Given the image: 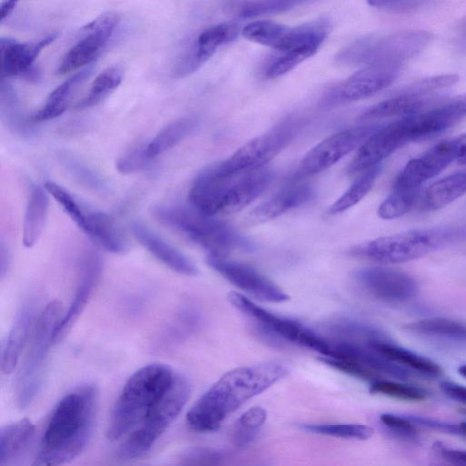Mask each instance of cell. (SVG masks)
Wrapping results in <instances>:
<instances>
[{"instance_id": "obj_59", "label": "cell", "mask_w": 466, "mask_h": 466, "mask_svg": "<svg viewBox=\"0 0 466 466\" xmlns=\"http://www.w3.org/2000/svg\"><path fill=\"white\" fill-rule=\"evenodd\" d=\"M458 371L459 373L463 376L464 378H466V364L464 365H461L459 369H458Z\"/></svg>"}, {"instance_id": "obj_57", "label": "cell", "mask_w": 466, "mask_h": 466, "mask_svg": "<svg viewBox=\"0 0 466 466\" xmlns=\"http://www.w3.org/2000/svg\"><path fill=\"white\" fill-rule=\"evenodd\" d=\"M458 163L461 165H466V134H465V143H464L463 152H462V155H461V158L459 159Z\"/></svg>"}, {"instance_id": "obj_41", "label": "cell", "mask_w": 466, "mask_h": 466, "mask_svg": "<svg viewBox=\"0 0 466 466\" xmlns=\"http://www.w3.org/2000/svg\"><path fill=\"white\" fill-rule=\"evenodd\" d=\"M370 391L372 394H380L408 401L424 400L428 396V392L420 387L380 379L370 382Z\"/></svg>"}, {"instance_id": "obj_10", "label": "cell", "mask_w": 466, "mask_h": 466, "mask_svg": "<svg viewBox=\"0 0 466 466\" xmlns=\"http://www.w3.org/2000/svg\"><path fill=\"white\" fill-rule=\"evenodd\" d=\"M228 299L235 308L254 319L263 332L317 351L321 356L329 354V340L300 322L276 315L238 292L228 293Z\"/></svg>"}, {"instance_id": "obj_21", "label": "cell", "mask_w": 466, "mask_h": 466, "mask_svg": "<svg viewBox=\"0 0 466 466\" xmlns=\"http://www.w3.org/2000/svg\"><path fill=\"white\" fill-rule=\"evenodd\" d=\"M56 34H51L35 43H20L12 38L0 40V58L2 78L23 76L28 80H36L39 72L34 67V62L42 50L50 45Z\"/></svg>"}, {"instance_id": "obj_46", "label": "cell", "mask_w": 466, "mask_h": 466, "mask_svg": "<svg viewBox=\"0 0 466 466\" xmlns=\"http://www.w3.org/2000/svg\"><path fill=\"white\" fill-rule=\"evenodd\" d=\"M64 159L69 172L81 183L96 191L106 190V184L102 177L88 166L70 156H65Z\"/></svg>"}, {"instance_id": "obj_25", "label": "cell", "mask_w": 466, "mask_h": 466, "mask_svg": "<svg viewBox=\"0 0 466 466\" xmlns=\"http://www.w3.org/2000/svg\"><path fill=\"white\" fill-rule=\"evenodd\" d=\"M131 230L141 245L170 269L185 276L198 275V268L187 256L147 226L135 221L131 225Z\"/></svg>"}, {"instance_id": "obj_47", "label": "cell", "mask_w": 466, "mask_h": 466, "mask_svg": "<svg viewBox=\"0 0 466 466\" xmlns=\"http://www.w3.org/2000/svg\"><path fill=\"white\" fill-rule=\"evenodd\" d=\"M147 145H137L126 151L116 161V169L122 174H129L143 169L150 158L146 152Z\"/></svg>"}, {"instance_id": "obj_33", "label": "cell", "mask_w": 466, "mask_h": 466, "mask_svg": "<svg viewBox=\"0 0 466 466\" xmlns=\"http://www.w3.org/2000/svg\"><path fill=\"white\" fill-rule=\"evenodd\" d=\"M198 124L194 116H181L158 131V133L147 144L146 152L152 159L171 149L188 136Z\"/></svg>"}, {"instance_id": "obj_11", "label": "cell", "mask_w": 466, "mask_h": 466, "mask_svg": "<svg viewBox=\"0 0 466 466\" xmlns=\"http://www.w3.org/2000/svg\"><path fill=\"white\" fill-rule=\"evenodd\" d=\"M329 31L325 20H318L289 27L277 54L270 58L264 69L267 78L281 76L319 50Z\"/></svg>"}, {"instance_id": "obj_7", "label": "cell", "mask_w": 466, "mask_h": 466, "mask_svg": "<svg viewBox=\"0 0 466 466\" xmlns=\"http://www.w3.org/2000/svg\"><path fill=\"white\" fill-rule=\"evenodd\" d=\"M425 30H405L383 36L361 37L342 49L337 61L342 65L397 64L416 56L432 41Z\"/></svg>"}, {"instance_id": "obj_53", "label": "cell", "mask_w": 466, "mask_h": 466, "mask_svg": "<svg viewBox=\"0 0 466 466\" xmlns=\"http://www.w3.org/2000/svg\"><path fill=\"white\" fill-rule=\"evenodd\" d=\"M442 392L450 399L466 405V387L452 381L441 383Z\"/></svg>"}, {"instance_id": "obj_14", "label": "cell", "mask_w": 466, "mask_h": 466, "mask_svg": "<svg viewBox=\"0 0 466 466\" xmlns=\"http://www.w3.org/2000/svg\"><path fill=\"white\" fill-rule=\"evenodd\" d=\"M414 141L407 116L386 126H380L360 147L348 167V173L359 174L390 157L397 149Z\"/></svg>"}, {"instance_id": "obj_6", "label": "cell", "mask_w": 466, "mask_h": 466, "mask_svg": "<svg viewBox=\"0 0 466 466\" xmlns=\"http://www.w3.org/2000/svg\"><path fill=\"white\" fill-rule=\"evenodd\" d=\"M190 392L188 380L177 373L162 398L142 421L121 440L117 456L122 460H133L145 455L180 413Z\"/></svg>"}, {"instance_id": "obj_49", "label": "cell", "mask_w": 466, "mask_h": 466, "mask_svg": "<svg viewBox=\"0 0 466 466\" xmlns=\"http://www.w3.org/2000/svg\"><path fill=\"white\" fill-rule=\"evenodd\" d=\"M266 420L267 411L264 408L252 407L238 418L235 429L257 435Z\"/></svg>"}, {"instance_id": "obj_43", "label": "cell", "mask_w": 466, "mask_h": 466, "mask_svg": "<svg viewBox=\"0 0 466 466\" xmlns=\"http://www.w3.org/2000/svg\"><path fill=\"white\" fill-rule=\"evenodd\" d=\"M307 0H249L240 5L238 15L254 18L292 9Z\"/></svg>"}, {"instance_id": "obj_30", "label": "cell", "mask_w": 466, "mask_h": 466, "mask_svg": "<svg viewBox=\"0 0 466 466\" xmlns=\"http://www.w3.org/2000/svg\"><path fill=\"white\" fill-rule=\"evenodd\" d=\"M48 195L45 187H31L23 225V243L26 248L35 246L43 232L48 214Z\"/></svg>"}, {"instance_id": "obj_27", "label": "cell", "mask_w": 466, "mask_h": 466, "mask_svg": "<svg viewBox=\"0 0 466 466\" xmlns=\"http://www.w3.org/2000/svg\"><path fill=\"white\" fill-rule=\"evenodd\" d=\"M83 231L107 251L124 254L128 243L114 219L107 214L86 210V222Z\"/></svg>"}, {"instance_id": "obj_2", "label": "cell", "mask_w": 466, "mask_h": 466, "mask_svg": "<svg viewBox=\"0 0 466 466\" xmlns=\"http://www.w3.org/2000/svg\"><path fill=\"white\" fill-rule=\"evenodd\" d=\"M98 390L82 384L66 394L53 410L33 465H61L86 448L95 426Z\"/></svg>"}, {"instance_id": "obj_40", "label": "cell", "mask_w": 466, "mask_h": 466, "mask_svg": "<svg viewBox=\"0 0 466 466\" xmlns=\"http://www.w3.org/2000/svg\"><path fill=\"white\" fill-rule=\"evenodd\" d=\"M300 428L314 434L360 441L368 440L374 433L371 427L362 424H302Z\"/></svg>"}, {"instance_id": "obj_5", "label": "cell", "mask_w": 466, "mask_h": 466, "mask_svg": "<svg viewBox=\"0 0 466 466\" xmlns=\"http://www.w3.org/2000/svg\"><path fill=\"white\" fill-rule=\"evenodd\" d=\"M465 240L466 221L380 237L355 247L351 254L381 264H397Z\"/></svg>"}, {"instance_id": "obj_44", "label": "cell", "mask_w": 466, "mask_h": 466, "mask_svg": "<svg viewBox=\"0 0 466 466\" xmlns=\"http://www.w3.org/2000/svg\"><path fill=\"white\" fill-rule=\"evenodd\" d=\"M380 420L393 436L402 441H416L419 439L417 425L406 415L383 413Z\"/></svg>"}, {"instance_id": "obj_16", "label": "cell", "mask_w": 466, "mask_h": 466, "mask_svg": "<svg viewBox=\"0 0 466 466\" xmlns=\"http://www.w3.org/2000/svg\"><path fill=\"white\" fill-rule=\"evenodd\" d=\"M118 23V14L108 12L86 24L77 42L63 57L57 73L66 74L93 62L108 43Z\"/></svg>"}, {"instance_id": "obj_3", "label": "cell", "mask_w": 466, "mask_h": 466, "mask_svg": "<svg viewBox=\"0 0 466 466\" xmlns=\"http://www.w3.org/2000/svg\"><path fill=\"white\" fill-rule=\"evenodd\" d=\"M177 372L162 363L137 370L124 385L113 408L106 437L121 441L146 417L173 383Z\"/></svg>"}, {"instance_id": "obj_38", "label": "cell", "mask_w": 466, "mask_h": 466, "mask_svg": "<svg viewBox=\"0 0 466 466\" xmlns=\"http://www.w3.org/2000/svg\"><path fill=\"white\" fill-rule=\"evenodd\" d=\"M289 26L273 21H255L242 29L243 36L254 43L278 50L288 33Z\"/></svg>"}, {"instance_id": "obj_56", "label": "cell", "mask_w": 466, "mask_h": 466, "mask_svg": "<svg viewBox=\"0 0 466 466\" xmlns=\"http://www.w3.org/2000/svg\"><path fill=\"white\" fill-rule=\"evenodd\" d=\"M457 99H458V102L460 104V106L461 108V111H462L464 116H466V94L458 97Z\"/></svg>"}, {"instance_id": "obj_50", "label": "cell", "mask_w": 466, "mask_h": 466, "mask_svg": "<svg viewBox=\"0 0 466 466\" xmlns=\"http://www.w3.org/2000/svg\"><path fill=\"white\" fill-rule=\"evenodd\" d=\"M415 425L432 429L438 431L461 435V428L459 424H453L450 422L441 421L429 417L418 416V415H406Z\"/></svg>"}, {"instance_id": "obj_22", "label": "cell", "mask_w": 466, "mask_h": 466, "mask_svg": "<svg viewBox=\"0 0 466 466\" xmlns=\"http://www.w3.org/2000/svg\"><path fill=\"white\" fill-rule=\"evenodd\" d=\"M273 172L266 167L228 174L220 214H232L249 205L270 184Z\"/></svg>"}, {"instance_id": "obj_58", "label": "cell", "mask_w": 466, "mask_h": 466, "mask_svg": "<svg viewBox=\"0 0 466 466\" xmlns=\"http://www.w3.org/2000/svg\"><path fill=\"white\" fill-rule=\"evenodd\" d=\"M461 428V436L466 437V421L459 423Z\"/></svg>"}, {"instance_id": "obj_13", "label": "cell", "mask_w": 466, "mask_h": 466, "mask_svg": "<svg viewBox=\"0 0 466 466\" xmlns=\"http://www.w3.org/2000/svg\"><path fill=\"white\" fill-rule=\"evenodd\" d=\"M465 134L445 139L429 148L422 155L410 160L399 173L393 185L420 187L436 177L452 162L461 158Z\"/></svg>"}, {"instance_id": "obj_28", "label": "cell", "mask_w": 466, "mask_h": 466, "mask_svg": "<svg viewBox=\"0 0 466 466\" xmlns=\"http://www.w3.org/2000/svg\"><path fill=\"white\" fill-rule=\"evenodd\" d=\"M370 348L389 360L427 377H440L441 368L431 360L419 355L410 350L400 347L388 340L387 338L365 342Z\"/></svg>"}, {"instance_id": "obj_48", "label": "cell", "mask_w": 466, "mask_h": 466, "mask_svg": "<svg viewBox=\"0 0 466 466\" xmlns=\"http://www.w3.org/2000/svg\"><path fill=\"white\" fill-rule=\"evenodd\" d=\"M223 456L218 451L202 447H193L182 452L177 461L179 465H217Z\"/></svg>"}, {"instance_id": "obj_17", "label": "cell", "mask_w": 466, "mask_h": 466, "mask_svg": "<svg viewBox=\"0 0 466 466\" xmlns=\"http://www.w3.org/2000/svg\"><path fill=\"white\" fill-rule=\"evenodd\" d=\"M354 279L367 294L384 302H404L419 292L418 284L410 274L390 267L363 268L355 272Z\"/></svg>"}, {"instance_id": "obj_39", "label": "cell", "mask_w": 466, "mask_h": 466, "mask_svg": "<svg viewBox=\"0 0 466 466\" xmlns=\"http://www.w3.org/2000/svg\"><path fill=\"white\" fill-rule=\"evenodd\" d=\"M1 117L5 125L15 133H23L26 130L24 117L20 111L19 100L14 87L1 81L0 90Z\"/></svg>"}, {"instance_id": "obj_34", "label": "cell", "mask_w": 466, "mask_h": 466, "mask_svg": "<svg viewBox=\"0 0 466 466\" xmlns=\"http://www.w3.org/2000/svg\"><path fill=\"white\" fill-rule=\"evenodd\" d=\"M412 333L431 338L466 342V325L447 318H428L406 324Z\"/></svg>"}, {"instance_id": "obj_26", "label": "cell", "mask_w": 466, "mask_h": 466, "mask_svg": "<svg viewBox=\"0 0 466 466\" xmlns=\"http://www.w3.org/2000/svg\"><path fill=\"white\" fill-rule=\"evenodd\" d=\"M35 428L28 419L4 425L0 429V466L15 465L29 448Z\"/></svg>"}, {"instance_id": "obj_45", "label": "cell", "mask_w": 466, "mask_h": 466, "mask_svg": "<svg viewBox=\"0 0 466 466\" xmlns=\"http://www.w3.org/2000/svg\"><path fill=\"white\" fill-rule=\"evenodd\" d=\"M458 81L459 76L455 74L438 75L417 81L400 92L418 96H429L432 92L451 86Z\"/></svg>"}, {"instance_id": "obj_1", "label": "cell", "mask_w": 466, "mask_h": 466, "mask_svg": "<svg viewBox=\"0 0 466 466\" xmlns=\"http://www.w3.org/2000/svg\"><path fill=\"white\" fill-rule=\"evenodd\" d=\"M289 373L280 361H264L225 373L187 413L188 426L199 432L216 431L245 402L265 391Z\"/></svg>"}, {"instance_id": "obj_24", "label": "cell", "mask_w": 466, "mask_h": 466, "mask_svg": "<svg viewBox=\"0 0 466 466\" xmlns=\"http://www.w3.org/2000/svg\"><path fill=\"white\" fill-rule=\"evenodd\" d=\"M35 299L28 297L24 299L15 313L2 350L1 370L4 374L12 372L19 360L30 330L35 325Z\"/></svg>"}, {"instance_id": "obj_55", "label": "cell", "mask_w": 466, "mask_h": 466, "mask_svg": "<svg viewBox=\"0 0 466 466\" xmlns=\"http://www.w3.org/2000/svg\"><path fill=\"white\" fill-rule=\"evenodd\" d=\"M20 0H5L1 5V20L4 21L14 10Z\"/></svg>"}, {"instance_id": "obj_4", "label": "cell", "mask_w": 466, "mask_h": 466, "mask_svg": "<svg viewBox=\"0 0 466 466\" xmlns=\"http://www.w3.org/2000/svg\"><path fill=\"white\" fill-rule=\"evenodd\" d=\"M154 218L198 245L208 255L226 257L230 251L254 249L253 243L228 223L206 215L190 204H157L151 208Z\"/></svg>"}, {"instance_id": "obj_42", "label": "cell", "mask_w": 466, "mask_h": 466, "mask_svg": "<svg viewBox=\"0 0 466 466\" xmlns=\"http://www.w3.org/2000/svg\"><path fill=\"white\" fill-rule=\"evenodd\" d=\"M44 187L76 225L83 230L86 222V209L59 184L47 180Z\"/></svg>"}, {"instance_id": "obj_51", "label": "cell", "mask_w": 466, "mask_h": 466, "mask_svg": "<svg viewBox=\"0 0 466 466\" xmlns=\"http://www.w3.org/2000/svg\"><path fill=\"white\" fill-rule=\"evenodd\" d=\"M434 454L441 460L454 465L466 466V451L451 448L442 442L436 441L432 445Z\"/></svg>"}, {"instance_id": "obj_36", "label": "cell", "mask_w": 466, "mask_h": 466, "mask_svg": "<svg viewBox=\"0 0 466 466\" xmlns=\"http://www.w3.org/2000/svg\"><path fill=\"white\" fill-rule=\"evenodd\" d=\"M381 171L377 165L361 172L352 185L329 208V213H341L359 203L371 189Z\"/></svg>"}, {"instance_id": "obj_54", "label": "cell", "mask_w": 466, "mask_h": 466, "mask_svg": "<svg viewBox=\"0 0 466 466\" xmlns=\"http://www.w3.org/2000/svg\"><path fill=\"white\" fill-rule=\"evenodd\" d=\"M9 254L7 248L5 247L4 243H1L0 248V276L3 279L9 268Z\"/></svg>"}, {"instance_id": "obj_52", "label": "cell", "mask_w": 466, "mask_h": 466, "mask_svg": "<svg viewBox=\"0 0 466 466\" xmlns=\"http://www.w3.org/2000/svg\"><path fill=\"white\" fill-rule=\"evenodd\" d=\"M425 0H367L369 5L383 8L396 13L413 10L423 4Z\"/></svg>"}, {"instance_id": "obj_29", "label": "cell", "mask_w": 466, "mask_h": 466, "mask_svg": "<svg viewBox=\"0 0 466 466\" xmlns=\"http://www.w3.org/2000/svg\"><path fill=\"white\" fill-rule=\"evenodd\" d=\"M466 195V170L451 174L431 184L423 192V211L441 209Z\"/></svg>"}, {"instance_id": "obj_20", "label": "cell", "mask_w": 466, "mask_h": 466, "mask_svg": "<svg viewBox=\"0 0 466 466\" xmlns=\"http://www.w3.org/2000/svg\"><path fill=\"white\" fill-rule=\"evenodd\" d=\"M238 33V26L229 23L215 25L205 29L174 66V77L182 78L198 71L218 47L234 41Z\"/></svg>"}, {"instance_id": "obj_23", "label": "cell", "mask_w": 466, "mask_h": 466, "mask_svg": "<svg viewBox=\"0 0 466 466\" xmlns=\"http://www.w3.org/2000/svg\"><path fill=\"white\" fill-rule=\"evenodd\" d=\"M313 197V188L298 177L291 179L268 200L257 206L250 212V218L256 222H265L307 203Z\"/></svg>"}, {"instance_id": "obj_19", "label": "cell", "mask_w": 466, "mask_h": 466, "mask_svg": "<svg viewBox=\"0 0 466 466\" xmlns=\"http://www.w3.org/2000/svg\"><path fill=\"white\" fill-rule=\"evenodd\" d=\"M102 269L101 259L93 250H87L82 258L78 283L68 309L56 326L53 343L60 342L70 331L72 326L86 308L96 286Z\"/></svg>"}, {"instance_id": "obj_35", "label": "cell", "mask_w": 466, "mask_h": 466, "mask_svg": "<svg viewBox=\"0 0 466 466\" xmlns=\"http://www.w3.org/2000/svg\"><path fill=\"white\" fill-rule=\"evenodd\" d=\"M420 188L393 185L389 196L378 208V216L386 220L407 214L420 198Z\"/></svg>"}, {"instance_id": "obj_37", "label": "cell", "mask_w": 466, "mask_h": 466, "mask_svg": "<svg viewBox=\"0 0 466 466\" xmlns=\"http://www.w3.org/2000/svg\"><path fill=\"white\" fill-rule=\"evenodd\" d=\"M122 78L121 67L114 66L106 68L96 77L88 94L76 103V108L84 109L98 104L117 88Z\"/></svg>"}, {"instance_id": "obj_8", "label": "cell", "mask_w": 466, "mask_h": 466, "mask_svg": "<svg viewBox=\"0 0 466 466\" xmlns=\"http://www.w3.org/2000/svg\"><path fill=\"white\" fill-rule=\"evenodd\" d=\"M62 311L57 300L49 302L36 319L33 327L30 343L15 381V401L25 409L39 392L46 366L49 348Z\"/></svg>"}, {"instance_id": "obj_32", "label": "cell", "mask_w": 466, "mask_h": 466, "mask_svg": "<svg viewBox=\"0 0 466 466\" xmlns=\"http://www.w3.org/2000/svg\"><path fill=\"white\" fill-rule=\"evenodd\" d=\"M92 73V68H85L56 86L46 98L44 106L32 116L33 122H42L61 116L68 107L71 97L79 85Z\"/></svg>"}, {"instance_id": "obj_15", "label": "cell", "mask_w": 466, "mask_h": 466, "mask_svg": "<svg viewBox=\"0 0 466 466\" xmlns=\"http://www.w3.org/2000/svg\"><path fill=\"white\" fill-rule=\"evenodd\" d=\"M400 65L371 64L329 89L324 104L331 106L367 98L390 86L398 77Z\"/></svg>"}, {"instance_id": "obj_9", "label": "cell", "mask_w": 466, "mask_h": 466, "mask_svg": "<svg viewBox=\"0 0 466 466\" xmlns=\"http://www.w3.org/2000/svg\"><path fill=\"white\" fill-rule=\"evenodd\" d=\"M300 127L301 119L289 116L264 134L245 143L219 164L228 174L264 167L294 138Z\"/></svg>"}, {"instance_id": "obj_31", "label": "cell", "mask_w": 466, "mask_h": 466, "mask_svg": "<svg viewBox=\"0 0 466 466\" xmlns=\"http://www.w3.org/2000/svg\"><path fill=\"white\" fill-rule=\"evenodd\" d=\"M428 101L427 96L400 92L368 108L362 113L360 119L378 120L392 116H410L429 107Z\"/></svg>"}, {"instance_id": "obj_18", "label": "cell", "mask_w": 466, "mask_h": 466, "mask_svg": "<svg viewBox=\"0 0 466 466\" xmlns=\"http://www.w3.org/2000/svg\"><path fill=\"white\" fill-rule=\"evenodd\" d=\"M207 263L230 283L259 300L281 303L289 299L274 282L248 265L217 255H208Z\"/></svg>"}, {"instance_id": "obj_12", "label": "cell", "mask_w": 466, "mask_h": 466, "mask_svg": "<svg viewBox=\"0 0 466 466\" xmlns=\"http://www.w3.org/2000/svg\"><path fill=\"white\" fill-rule=\"evenodd\" d=\"M380 127L375 124L363 125L329 136L307 152L299 163L297 176L301 178L325 171L360 147Z\"/></svg>"}]
</instances>
